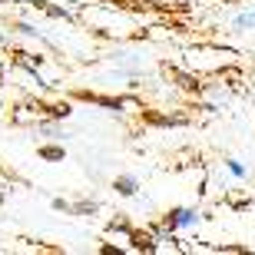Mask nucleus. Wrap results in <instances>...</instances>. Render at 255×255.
<instances>
[{
    "label": "nucleus",
    "instance_id": "2",
    "mask_svg": "<svg viewBox=\"0 0 255 255\" xmlns=\"http://www.w3.org/2000/svg\"><path fill=\"white\" fill-rule=\"evenodd\" d=\"M232 30H239V33L255 30V10H242V13H236V17H232Z\"/></svg>",
    "mask_w": 255,
    "mask_h": 255
},
{
    "label": "nucleus",
    "instance_id": "1",
    "mask_svg": "<svg viewBox=\"0 0 255 255\" xmlns=\"http://www.w3.org/2000/svg\"><path fill=\"white\" fill-rule=\"evenodd\" d=\"M199 209H172L169 212V229H189L199 222Z\"/></svg>",
    "mask_w": 255,
    "mask_h": 255
},
{
    "label": "nucleus",
    "instance_id": "3",
    "mask_svg": "<svg viewBox=\"0 0 255 255\" xmlns=\"http://www.w3.org/2000/svg\"><path fill=\"white\" fill-rule=\"evenodd\" d=\"M113 189H116V192H120V196H132V192L139 189V182L132 179V176H120V179H116V182H113Z\"/></svg>",
    "mask_w": 255,
    "mask_h": 255
},
{
    "label": "nucleus",
    "instance_id": "5",
    "mask_svg": "<svg viewBox=\"0 0 255 255\" xmlns=\"http://www.w3.org/2000/svg\"><path fill=\"white\" fill-rule=\"evenodd\" d=\"M43 156H47V159H63V149H57V146H50V149H43Z\"/></svg>",
    "mask_w": 255,
    "mask_h": 255
},
{
    "label": "nucleus",
    "instance_id": "6",
    "mask_svg": "<svg viewBox=\"0 0 255 255\" xmlns=\"http://www.w3.org/2000/svg\"><path fill=\"white\" fill-rule=\"evenodd\" d=\"M66 3H76V0H66Z\"/></svg>",
    "mask_w": 255,
    "mask_h": 255
},
{
    "label": "nucleus",
    "instance_id": "4",
    "mask_svg": "<svg viewBox=\"0 0 255 255\" xmlns=\"http://www.w3.org/2000/svg\"><path fill=\"white\" fill-rule=\"evenodd\" d=\"M226 169H229V176H236V179H246L249 176V169L239 159H226Z\"/></svg>",
    "mask_w": 255,
    "mask_h": 255
}]
</instances>
